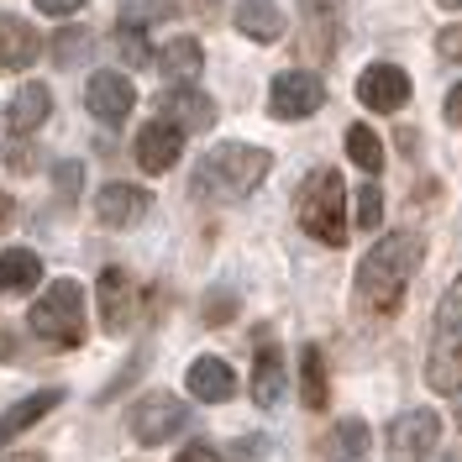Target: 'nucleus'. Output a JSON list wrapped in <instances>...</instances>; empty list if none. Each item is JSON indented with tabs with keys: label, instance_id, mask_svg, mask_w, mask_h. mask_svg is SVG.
I'll return each mask as SVG.
<instances>
[{
	"label": "nucleus",
	"instance_id": "nucleus-1",
	"mask_svg": "<svg viewBox=\"0 0 462 462\" xmlns=\"http://www.w3.org/2000/svg\"><path fill=\"white\" fill-rule=\"evenodd\" d=\"M420 258H426V247H420V236H410V231H394V236L374 242V253L357 268V294H363V305L378 310V316L400 310L404 284H410V273L420 268Z\"/></svg>",
	"mask_w": 462,
	"mask_h": 462
},
{
	"label": "nucleus",
	"instance_id": "nucleus-2",
	"mask_svg": "<svg viewBox=\"0 0 462 462\" xmlns=\"http://www.w3.org/2000/svg\"><path fill=\"white\" fill-rule=\"evenodd\" d=\"M268 173V152L247 143H221L216 152H205L200 173H195V195H210V200H242L253 195Z\"/></svg>",
	"mask_w": 462,
	"mask_h": 462
},
{
	"label": "nucleus",
	"instance_id": "nucleus-3",
	"mask_svg": "<svg viewBox=\"0 0 462 462\" xmlns=\"http://www.w3.org/2000/svg\"><path fill=\"white\" fill-rule=\"evenodd\" d=\"M294 216H300V226L310 231L316 242L326 247H342L346 242V184L337 169H316L305 184H300V195H294Z\"/></svg>",
	"mask_w": 462,
	"mask_h": 462
},
{
	"label": "nucleus",
	"instance_id": "nucleus-4",
	"mask_svg": "<svg viewBox=\"0 0 462 462\" xmlns=\"http://www.w3.org/2000/svg\"><path fill=\"white\" fill-rule=\"evenodd\" d=\"M426 383L436 394H457L462 389V273L436 305V331L426 352Z\"/></svg>",
	"mask_w": 462,
	"mask_h": 462
},
{
	"label": "nucleus",
	"instance_id": "nucleus-5",
	"mask_svg": "<svg viewBox=\"0 0 462 462\" xmlns=\"http://www.w3.org/2000/svg\"><path fill=\"white\" fill-rule=\"evenodd\" d=\"M32 337L53 346H79L85 342V289L74 279H58L42 289V300L32 305Z\"/></svg>",
	"mask_w": 462,
	"mask_h": 462
},
{
	"label": "nucleus",
	"instance_id": "nucleus-6",
	"mask_svg": "<svg viewBox=\"0 0 462 462\" xmlns=\"http://www.w3.org/2000/svg\"><path fill=\"white\" fill-rule=\"evenodd\" d=\"M126 426H132V436H137L143 447H158V441H169V436H179L189 426V410H184L179 394L152 389V394H143V400L126 410Z\"/></svg>",
	"mask_w": 462,
	"mask_h": 462
},
{
	"label": "nucleus",
	"instance_id": "nucleus-7",
	"mask_svg": "<svg viewBox=\"0 0 462 462\" xmlns=\"http://www.w3.org/2000/svg\"><path fill=\"white\" fill-rule=\"evenodd\" d=\"M320 100H326V79L310 69H289L268 85V111L279 121H305V116L320 111Z\"/></svg>",
	"mask_w": 462,
	"mask_h": 462
},
{
	"label": "nucleus",
	"instance_id": "nucleus-8",
	"mask_svg": "<svg viewBox=\"0 0 462 462\" xmlns=\"http://www.w3.org/2000/svg\"><path fill=\"white\" fill-rule=\"evenodd\" d=\"M436 436H441L436 410H410V415H400L389 426V462H426L436 447Z\"/></svg>",
	"mask_w": 462,
	"mask_h": 462
},
{
	"label": "nucleus",
	"instance_id": "nucleus-9",
	"mask_svg": "<svg viewBox=\"0 0 462 462\" xmlns=\"http://www.w3.org/2000/svg\"><path fill=\"white\" fill-rule=\"evenodd\" d=\"M357 100L378 116H394L410 100V74L394 69V63H374V69H363V79H357Z\"/></svg>",
	"mask_w": 462,
	"mask_h": 462
},
{
	"label": "nucleus",
	"instance_id": "nucleus-10",
	"mask_svg": "<svg viewBox=\"0 0 462 462\" xmlns=\"http://www.w3.org/2000/svg\"><path fill=\"white\" fill-rule=\"evenodd\" d=\"M85 106L95 121H106V126H121L126 116H132V106H137V89H132V79L126 74H95L85 89Z\"/></svg>",
	"mask_w": 462,
	"mask_h": 462
},
{
	"label": "nucleus",
	"instance_id": "nucleus-11",
	"mask_svg": "<svg viewBox=\"0 0 462 462\" xmlns=\"http://www.w3.org/2000/svg\"><path fill=\"white\" fill-rule=\"evenodd\" d=\"M95 294H100V326L106 331H126L132 326V316H137V284L121 273V268H106L100 273V284H95Z\"/></svg>",
	"mask_w": 462,
	"mask_h": 462
},
{
	"label": "nucleus",
	"instance_id": "nucleus-12",
	"mask_svg": "<svg viewBox=\"0 0 462 462\" xmlns=\"http://www.w3.org/2000/svg\"><path fill=\"white\" fill-rule=\"evenodd\" d=\"M179 152H184V132H179L173 121H163V116L137 132V163H143L147 173H169L173 163H179Z\"/></svg>",
	"mask_w": 462,
	"mask_h": 462
},
{
	"label": "nucleus",
	"instance_id": "nucleus-13",
	"mask_svg": "<svg viewBox=\"0 0 462 462\" xmlns=\"http://www.w3.org/2000/svg\"><path fill=\"white\" fill-rule=\"evenodd\" d=\"M158 116L173 121L179 132H205V126H216V100L200 95V89H189V85H179L158 100Z\"/></svg>",
	"mask_w": 462,
	"mask_h": 462
},
{
	"label": "nucleus",
	"instance_id": "nucleus-14",
	"mask_svg": "<svg viewBox=\"0 0 462 462\" xmlns=\"http://www.w3.org/2000/svg\"><path fill=\"white\" fill-rule=\"evenodd\" d=\"M147 189L137 184H106L100 195H95V216H100V226H137L147 216Z\"/></svg>",
	"mask_w": 462,
	"mask_h": 462
},
{
	"label": "nucleus",
	"instance_id": "nucleus-15",
	"mask_svg": "<svg viewBox=\"0 0 462 462\" xmlns=\"http://www.w3.org/2000/svg\"><path fill=\"white\" fill-rule=\"evenodd\" d=\"M189 394L205 404H226L236 394V374H231L221 357H195L189 363Z\"/></svg>",
	"mask_w": 462,
	"mask_h": 462
},
{
	"label": "nucleus",
	"instance_id": "nucleus-16",
	"mask_svg": "<svg viewBox=\"0 0 462 462\" xmlns=\"http://www.w3.org/2000/svg\"><path fill=\"white\" fill-rule=\"evenodd\" d=\"M58 404H63V389H37V394H27V400L5 404V410H0V441L22 436L27 426H37L48 410H58Z\"/></svg>",
	"mask_w": 462,
	"mask_h": 462
},
{
	"label": "nucleus",
	"instance_id": "nucleus-17",
	"mask_svg": "<svg viewBox=\"0 0 462 462\" xmlns=\"http://www.w3.org/2000/svg\"><path fill=\"white\" fill-rule=\"evenodd\" d=\"M32 58H37V32L22 16L0 11V69H27Z\"/></svg>",
	"mask_w": 462,
	"mask_h": 462
},
{
	"label": "nucleus",
	"instance_id": "nucleus-18",
	"mask_svg": "<svg viewBox=\"0 0 462 462\" xmlns=\"http://www.w3.org/2000/svg\"><path fill=\"white\" fill-rule=\"evenodd\" d=\"M37 279H42V258L32 247H5L0 253V289L5 294H32Z\"/></svg>",
	"mask_w": 462,
	"mask_h": 462
},
{
	"label": "nucleus",
	"instance_id": "nucleus-19",
	"mask_svg": "<svg viewBox=\"0 0 462 462\" xmlns=\"http://www.w3.org/2000/svg\"><path fill=\"white\" fill-rule=\"evenodd\" d=\"M236 32H247L253 42H279L284 37V16L273 0H242L236 5Z\"/></svg>",
	"mask_w": 462,
	"mask_h": 462
},
{
	"label": "nucleus",
	"instance_id": "nucleus-20",
	"mask_svg": "<svg viewBox=\"0 0 462 462\" xmlns=\"http://www.w3.org/2000/svg\"><path fill=\"white\" fill-rule=\"evenodd\" d=\"M48 111H53L48 85H22V89H16V100H11V132H16V137L37 132V126L48 121Z\"/></svg>",
	"mask_w": 462,
	"mask_h": 462
},
{
	"label": "nucleus",
	"instance_id": "nucleus-21",
	"mask_svg": "<svg viewBox=\"0 0 462 462\" xmlns=\"http://www.w3.org/2000/svg\"><path fill=\"white\" fill-rule=\"evenodd\" d=\"M253 400L263 410H279V400H284V357L273 346H263L258 363H253Z\"/></svg>",
	"mask_w": 462,
	"mask_h": 462
},
{
	"label": "nucleus",
	"instance_id": "nucleus-22",
	"mask_svg": "<svg viewBox=\"0 0 462 462\" xmlns=\"http://www.w3.org/2000/svg\"><path fill=\"white\" fill-rule=\"evenodd\" d=\"M368 457V426L363 420H342L326 436V462H363Z\"/></svg>",
	"mask_w": 462,
	"mask_h": 462
},
{
	"label": "nucleus",
	"instance_id": "nucleus-23",
	"mask_svg": "<svg viewBox=\"0 0 462 462\" xmlns=\"http://www.w3.org/2000/svg\"><path fill=\"white\" fill-rule=\"evenodd\" d=\"M163 16H173V0H121V5H116V27L121 32L158 27Z\"/></svg>",
	"mask_w": 462,
	"mask_h": 462
},
{
	"label": "nucleus",
	"instance_id": "nucleus-24",
	"mask_svg": "<svg viewBox=\"0 0 462 462\" xmlns=\"http://www.w3.org/2000/svg\"><path fill=\"white\" fill-rule=\"evenodd\" d=\"M200 42L195 37H173L169 48H158V69L173 74V79H189V74H200Z\"/></svg>",
	"mask_w": 462,
	"mask_h": 462
},
{
	"label": "nucleus",
	"instance_id": "nucleus-25",
	"mask_svg": "<svg viewBox=\"0 0 462 462\" xmlns=\"http://www.w3.org/2000/svg\"><path fill=\"white\" fill-rule=\"evenodd\" d=\"M346 158H352L363 173H378V169H383V143H378V132L352 126V132H346Z\"/></svg>",
	"mask_w": 462,
	"mask_h": 462
},
{
	"label": "nucleus",
	"instance_id": "nucleus-26",
	"mask_svg": "<svg viewBox=\"0 0 462 462\" xmlns=\"http://www.w3.org/2000/svg\"><path fill=\"white\" fill-rule=\"evenodd\" d=\"M300 368H305V389H300V394H305V404H310V410H320V404H326V394H331V389H326V357H320V346H305Z\"/></svg>",
	"mask_w": 462,
	"mask_h": 462
},
{
	"label": "nucleus",
	"instance_id": "nucleus-27",
	"mask_svg": "<svg viewBox=\"0 0 462 462\" xmlns=\"http://www.w3.org/2000/svg\"><path fill=\"white\" fill-rule=\"evenodd\" d=\"M378 221H383V195H378V184H363L357 189V226L374 231Z\"/></svg>",
	"mask_w": 462,
	"mask_h": 462
},
{
	"label": "nucleus",
	"instance_id": "nucleus-28",
	"mask_svg": "<svg viewBox=\"0 0 462 462\" xmlns=\"http://www.w3.org/2000/svg\"><path fill=\"white\" fill-rule=\"evenodd\" d=\"M42 16H74V11H85V0H32Z\"/></svg>",
	"mask_w": 462,
	"mask_h": 462
},
{
	"label": "nucleus",
	"instance_id": "nucleus-29",
	"mask_svg": "<svg viewBox=\"0 0 462 462\" xmlns=\"http://www.w3.org/2000/svg\"><path fill=\"white\" fill-rule=\"evenodd\" d=\"M436 53L441 58H462V27H447L436 37Z\"/></svg>",
	"mask_w": 462,
	"mask_h": 462
},
{
	"label": "nucleus",
	"instance_id": "nucleus-30",
	"mask_svg": "<svg viewBox=\"0 0 462 462\" xmlns=\"http://www.w3.org/2000/svg\"><path fill=\"white\" fill-rule=\"evenodd\" d=\"M337 11H342V0H305V16H310V22H320V16L331 22Z\"/></svg>",
	"mask_w": 462,
	"mask_h": 462
},
{
	"label": "nucleus",
	"instance_id": "nucleus-31",
	"mask_svg": "<svg viewBox=\"0 0 462 462\" xmlns=\"http://www.w3.org/2000/svg\"><path fill=\"white\" fill-rule=\"evenodd\" d=\"M179 462H221V457H216L210 447H200V441H195V447H184V452H179Z\"/></svg>",
	"mask_w": 462,
	"mask_h": 462
},
{
	"label": "nucleus",
	"instance_id": "nucleus-32",
	"mask_svg": "<svg viewBox=\"0 0 462 462\" xmlns=\"http://www.w3.org/2000/svg\"><path fill=\"white\" fill-rule=\"evenodd\" d=\"M447 121L462 126V85H452V95H447Z\"/></svg>",
	"mask_w": 462,
	"mask_h": 462
},
{
	"label": "nucleus",
	"instance_id": "nucleus-33",
	"mask_svg": "<svg viewBox=\"0 0 462 462\" xmlns=\"http://www.w3.org/2000/svg\"><path fill=\"white\" fill-rule=\"evenodd\" d=\"M231 316V294H216L210 300V320H226Z\"/></svg>",
	"mask_w": 462,
	"mask_h": 462
},
{
	"label": "nucleus",
	"instance_id": "nucleus-34",
	"mask_svg": "<svg viewBox=\"0 0 462 462\" xmlns=\"http://www.w3.org/2000/svg\"><path fill=\"white\" fill-rule=\"evenodd\" d=\"M11 226V200H5V195H0V231Z\"/></svg>",
	"mask_w": 462,
	"mask_h": 462
},
{
	"label": "nucleus",
	"instance_id": "nucleus-35",
	"mask_svg": "<svg viewBox=\"0 0 462 462\" xmlns=\"http://www.w3.org/2000/svg\"><path fill=\"white\" fill-rule=\"evenodd\" d=\"M0 462H42V457H32V452H16V457H0Z\"/></svg>",
	"mask_w": 462,
	"mask_h": 462
},
{
	"label": "nucleus",
	"instance_id": "nucleus-36",
	"mask_svg": "<svg viewBox=\"0 0 462 462\" xmlns=\"http://www.w3.org/2000/svg\"><path fill=\"white\" fill-rule=\"evenodd\" d=\"M436 5H447V11H462V0H436Z\"/></svg>",
	"mask_w": 462,
	"mask_h": 462
}]
</instances>
